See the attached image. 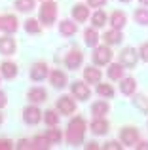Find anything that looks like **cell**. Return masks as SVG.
<instances>
[{
  "mask_svg": "<svg viewBox=\"0 0 148 150\" xmlns=\"http://www.w3.org/2000/svg\"><path fill=\"white\" fill-rule=\"evenodd\" d=\"M110 23H112L114 29H122V27L125 25V13H123V11H114L112 17H110Z\"/></svg>",
  "mask_w": 148,
  "mask_h": 150,
  "instance_id": "cell-22",
  "label": "cell"
},
{
  "mask_svg": "<svg viewBox=\"0 0 148 150\" xmlns=\"http://www.w3.org/2000/svg\"><path fill=\"white\" fill-rule=\"evenodd\" d=\"M104 2H106V0H87V4L91 8H99V6H103Z\"/></svg>",
  "mask_w": 148,
  "mask_h": 150,
  "instance_id": "cell-37",
  "label": "cell"
},
{
  "mask_svg": "<svg viewBox=\"0 0 148 150\" xmlns=\"http://www.w3.org/2000/svg\"><path fill=\"white\" fill-rule=\"evenodd\" d=\"M112 59V51L108 48H104V46H99V48H95V53H93V61L97 63V65H108Z\"/></svg>",
  "mask_w": 148,
  "mask_h": 150,
  "instance_id": "cell-4",
  "label": "cell"
},
{
  "mask_svg": "<svg viewBox=\"0 0 148 150\" xmlns=\"http://www.w3.org/2000/svg\"><path fill=\"white\" fill-rule=\"evenodd\" d=\"M25 122L27 124H30V125H34V124H38V122L42 120V112H40V108H36V106H29V108H25Z\"/></svg>",
  "mask_w": 148,
  "mask_h": 150,
  "instance_id": "cell-8",
  "label": "cell"
},
{
  "mask_svg": "<svg viewBox=\"0 0 148 150\" xmlns=\"http://www.w3.org/2000/svg\"><path fill=\"white\" fill-rule=\"evenodd\" d=\"M139 51H135L133 48H125L120 53V63H122L123 67H135L137 65V61H139Z\"/></svg>",
  "mask_w": 148,
  "mask_h": 150,
  "instance_id": "cell-3",
  "label": "cell"
},
{
  "mask_svg": "<svg viewBox=\"0 0 148 150\" xmlns=\"http://www.w3.org/2000/svg\"><path fill=\"white\" fill-rule=\"evenodd\" d=\"M101 76H103L101 70L95 69V67H87V69L84 70V78H85V82H89V84H99Z\"/></svg>",
  "mask_w": 148,
  "mask_h": 150,
  "instance_id": "cell-13",
  "label": "cell"
},
{
  "mask_svg": "<svg viewBox=\"0 0 148 150\" xmlns=\"http://www.w3.org/2000/svg\"><path fill=\"white\" fill-rule=\"evenodd\" d=\"M91 23L93 27H104V23H106V13L104 11H95L91 17Z\"/></svg>",
  "mask_w": 148,
  "mask_h": 150,
  "instance_id": "cell-26",
  "label": "cell"
},
{
  "mask_svg": "<svg viewBox=\"0 0 148 150\" xmlns=\"http://www.w3.org/2000/svg\"><path fill=\"white\" fill-rule=\"evenodd\" d=\"M135 89H137V82H135L133 78H123V80L120 82V91H122L123 95H131V93H135Z\"/></svg>",
  "mask_w": 148,
  "mask_h": 150,
  "instance_id": "cell-14",
  "label": "cell"
},
{
  "mask_svg": "<svg viewBox=\"0 0 148 150\" xmlns=\"http://www.w3.org/2000/svg\"><path fill=\"white\" fill-rule=\"evenodd\" d=\"M133 105L137 106V108H141L142 112H148V99H146L144 95H137L133 99Z\"/></svg>",
  "mask_w": 148,
  "mask_h": 150,
  "instance_id": "cell-31",
  "label": "cell"
},
{
  "mask_svg": "<svg viewBox=\"0 0 148 150\" xmlns=\"http://www.w3.org/2000/svg\"><path fill=\"white\" fill-rule=\"evenodd\" d=\"M82 51H78V50H74V51H70V53L67 55V59H65V63H67V67L68 69H78V67L82 65Z\"/></svg>",
  "mask_w": 148,
  "mask_h": 150,
  "instance_id": "cell-12",
  "label": "cell"
},
{
  "mask_svg": "<svg viewBox=\"0 0 148 150\" xmlns=\"http://www.w3.org/2000/svg\"><path fill=\"white\" fill-rule=\"evenodd\" d=\"M135 19H137V23H141V25H148V10L146 8H139V10L135 11Z\"/></svg>",
  "mask_w": 148,
  "mask_h": 150,
  "instance_id": "cell-29",
  "label": "cell"
},
{
  "mask_svg": "<svg viewBox=\"0 0 148 150\" xmlns=\"http://www.w3.org/2000/svg\"><path fill=\"white\" fill-rule=\"evenodd\" d=\"M123 76V65L122 63H114L108 67V78L110 80H122Z\"/></svg>",
  "mask_w": 148,
  "mask_h": 150,
  "instance_id": "cell-18",
  "label": "cell"
},
{
  "mask_svg": "<svg viewBox=\"0 0 148 150\" xmlns=\"http://www.w3.org/2000/svg\"><path fill=\"white\" fill-rule=\"evenodd\" d=\"M11 148H13L11 141H8V139H0V150H11Z\"/></svg>",
  "mask_w": 148,
  "mask_h": 150,
  "instance_id": "cell-36",
  "label": "cell"
},
{
  "mask_svg": "<svg viewBox=\"0 0 148 150\" xmlns=\"http://www.w3.org/2000/svg\"><path fill=\"white\" fill-rule=\"evenodd\" d=\"M57 108H59L61 114H72L76 106H74V101L70 99V97L65 95V97H61V99L57 101Z\"/></svg>",
  "mask_w": 148,
  "mask_h": 150,
  "instance_id": "cell-10",
  "label": "cell"
},
{
  "mask_svg": "<svg viewBox=\"0 0 148 150\" xmlns=\"http://www.w3.org/2000/svg\"><path fill=\"white\" fill-rule=\"evenodd\" d=\"M46 97H48V93L42 88H34L29 91V101H32V103H42V101H46Z\"/></svg>",
  "mask_w": 148,
  "mask_h": 150,
  "instance_id": "cell-21",
  "label": "cell"
},
{
  "mask_svg": "<svg viewBox=\"0 0 148 150\" xmlns=\"http://www.w3.org/2000/svg\"><path fill=\"white\" fill-rule=\"evenodd\" d=\"M44 120H46V124H49V125H55L57 122H59V114H55L53 110H48V112L44 114Z\"/></svg>",
  "mask_w": 148,
  "mask_h": 150,
  "instance_id": "cell-34",
  "label": "cell"
},
{
  "mask_svg": "<svg viewBox=\"0 0 148 150\" xmlns=\"http://www.w3.org/2000/svg\"><path fill=\"white\" fill-rule=\"evenodd\" d=\"M85 131V122L84 118H74V120L68 124V133H67V141L68 144H80L82 143V137H84Z\"/></svg>",
  "mask_w": 148,
  "mask_h": 150,
  "instance_id": "cell-1",
  "label": "cell"
},
{
  "mask_svg": "<svg viewBox=\"0 0 148 150\" xmlns=\"http://www.w3.org/2000/svg\"><path fill=\"white\" fill-rule=\"evenodd\" d=\"M46 139L49 141V144H55L61 141V131L59 129H49L48 133H46Z\"/></svg>",
  "mask_w": 148,
  "mask_h": 150,
  "instance_id": "cell-32",
  "label": "cell"
},
{
  "mask_svg": "<svg viewBox=\"0 0 148 150\" xmlns=\"http://www.w3.org/2000/svg\"><path fill=\"white\" fill-rule=\"evenodd\" d=\"M48 146H49V141L46 139V135H44V137H36V139L30 141V148L42 150V148H48Z\"/></svg>",
  "mask_w": 148,
  "mask_h": 150,
  "instance_id": "cell-27",
  "label": "cell"
},
{
  "mask_svg": "<svg viewBox=\"0 0 148 150\" xmlns=\"http://www.w3.org/2000/svg\"><path fill=\"white\" fill-rule=\"evenodd\" d=\"M55 15H57V6L55 2H44L40 8V21L46 23V25H51L55 21Z\"/></svg>",
  "mask_w": 148,
  "mask_h": 150,
  "instance_id": "cell-2",
  "label": "cell"
},
{
  "mask_svg": "<svg viewBox=\"0 0 148 150\" xmlns=\"http://www.w3.org/2000/svg\"><path fill=\"white\" fill-rule=\"evenodd\" d=\"M49 80H51L53 88H65V84H67V76H65V72H61V70H53Z\"/></svg>",
  "mask_w": 148,
  "mask_h": 150,
  "instance_id": "cell-17",
  "label": "cell"
},
{
  "mask_svg": "<svg viewBox=\"0 0 148 150\" xmlns=\"http://www.w3.org/2000/svg\"><path fill=\"white\" fill-rule=\"evenodd\" d=\"M87 148H91V150H95V148H99V146H97V143H89V144H87Z\"/></svg>",
  "mask_w": 148,
  "mask_h": 150,
  "instance_id": "cell-41",
  "label": "cell"
},
{
  "mask_svg": "<svg viewBox=\"0 0 148 150\" xmlns=\"http://www.w3.org/2000/svg\"><path fill=\"white\" fill-rule=\"evenodd\" d=\"M104 148H108V150H120V144L116 143V141H110V143L104 144Z\"/></svg>",
  "mask_w": 148,
  "mask_h": 150,
  "instance_id": "cell-38",
  "label": "cell"
},
{
  "mask_svg": "<svg viewBox=\"0 0 148 150\" xmlns=\"http://www.w3.org/2000/svg\"><path fill=\"white\" fill-rule=\"evenodd\" d=\"M2 74H4V78H8V80H11V78H15L17 76V67L13 65V63H10V61H6V63H2Z\"/></svg>",
  "mask_w": 148,
  "mask_h": 150,
  "instance_id": "cell-19",
  "label": "cell"
},
{
  "mask_svg": "<svg viewBox=\"0 0 148 150\" xmlns=\"http://www.w3.org/2000/svg\"><path fill=\"white\" fill-rule=\"evenodd\" d=\"M120 139H122L123 144H127V146H135V143H137L139 139V133L135 127H123L122 133H120Z\"/></svg>",
  "mask_w": 148,
  "mask_h": 150,
  "instance_id": "cell-5",
  "label": "cell"
},
{
  "mask_svg": "<svg viewBox=\"0 0 148 150\" xmlns=\"http://www.w3.org/2000/svg\"><path fill=\"white\" fill-rule=\"evenodd\" d=\"M97 93H99L101 97H108V99H110V97L114 95V89H112V86H108V84H99Z\"/></svg>",
  "mask_w": 148,
  "mask_h": 150,
  "instance_id": "cell-30",
  "label": "cell"
},
{
  "mask_svg": "<svg viewBox=\"0 0 148 150\" xmlns=\"http://www.w3.org/2000/svg\"><path fill=\"white\" fill-rule=\"evenodd\" d=\"M46 76H48V67H46V63H36V65H32V69H30V78H32L34 82L44 80Z\"/></svg>",
  "mask_w": 148,
  "mask_h": 150,
  "instance_id": "cell-9",
  "label": "cell"
},
{
  "mask_svg": "<svg viewBox=\"0 0 148 150\" xmlns=\"http://www.w3.org/2000/svg\"><path fill=\"white\" fill-rule=\"evenodd\" d=\"M139 148H148V143H142V144H139Z\"/></svg>",
  "mask_w": 148,
  "mask_h": 150,
  "instance_id": "cell-42",
  "label": "cell"
},
{
  "mask_svg": "<svg viewBox=\"0 0 148 150\" xmlns=\"http://www.w3.org/2000/svg\"><path fill=\"white\" fill-rule=\"evenodd\" d=\"M4 105H6V93H4V91H0V108H2Z\"/></svg>",
  "mask_w": 148,
  "mask_h": 150,
  "instance_id": "cell-40",
  "label": "cell"
},
{
  "mask_svg": "<svg viewBox=\"0 0 148 150\" xmlns=\"http://www.w3.org/2000/svg\"><path fill=\"white\" fill-rule=\"evenodd\" d=\"M72 93H74V97H76V99H80V101L89 99V95H91L89 88L84 84V82H74V84H72Z\"/></svg>",
  "mask_w": 148,
  "mask_h": 150,
  "instance_id": "cell-6",
  "label": "cell"
},
{
  "mask_svg": "<svg viewBox=\"0 0 148 150\" xmlns=\"http://www.w3.org/2000/svg\"><path fill=\"white\" fill-rule=\"evenodd\" d=\"M0 124H2V114H0Z\"/></svg>",
  "mask_w": 148,
  "mask_h": 150,
  "instance_id": "cell-44",
  "label": "cell"
},
{
  "mask_svg": "<svg viewBox=\"0 0 148 150\" xmlns=\"http://www.w3.org/2000/svg\"><path fill=\"white\" fill-rule=\"evenodd\" d=\"M15 8L19 11H30L34 8V0H15Z\"/></svg>",
  "mask_w": 148,
  "mask_h": 150,
  "instance_id": "cell-28",
  "label": "cell"
},
{
  "mask_svg": "<svg viewBox=\"0 0 148 150\" xmlns=\"http://www.w3.org/2000/svg\"><path fill=\"white\" fill-rule=\"evenodd\" d=\"M139 53H141V59H142V61H146V63H148V42H146V44H142V46H141V50H139Z\"/></svg>",
  "mask_w": 148,
  "mask_h": 150,
  "instance_id": "cell-35",
  "label": "cell"
},
{
  "mask_svg": "<svg viewBox=\"0 0 148 150\" xmlns=\"http://www.w3.org/2000/svg\"><path fill=\"white\" fill-rule=\"evenodd\" d=\"M122 40H123V36H122V33H120V29L104 33V42H106V44H120Z\"/></svg>",
  "mask_w": 148,
  "mask_h": 150,
  "instance_id": "cell-20",
  "label": "cell"
},
{
  "mask_svg": "<svg viewBox=\"0 0 148 150\" xmlns=\"http://www.w3.org/2000/svg\"><path fill=\"white\" fill-rule=\"evenodd\" d=\"M15 51V40L10 36H2L0 38V53L2 55H11Z\"/></svg>",
  "mask_w": 148,
  "mask_h": 150,
  "instance_id": "cell-11",
  "label": "cell"
},
{
  "mask_svg": "<svg viewBox=\"0 0 148 150\" xmlns=\"http://www.w3.org/2000/svg\"><path fill=\"white\" fill-rule=\"evenodd\" d=\"M141 2H142V4H144V6H148V0H141Z\"/></svg>",
  "mask_w": 148,
  "mask_h": 150,
  "instance_id": "cell-43",
  "label": "cell"
},
{
  "mask_svg": "<svg viewBox=\"0 0 148 150\" xmlns=\"http://www.w3.org/2000/svg\"><path fill=\"white\" fill-rule=\"evenodd\" d=\"M120 2H129V0H120Z\"/></svg>",
  "mask_w": 148,
  "mask_h": 150,
  "instance_id": "cell-45",
  "label": "cell"
},
{
  "mask_svg": "<svg viewBox=\"0 0 148 150\" xmlns=\"http://www.w3.org/2000/svg\"><path fill=\"white\" fill-rule=\"evenodd\" d=\"M84 38H85V44L87 46H97V42H99V34H97V30L95 29H87L84 33Z\"/></svg>",
  "mask_w": 148,
  "mask_h": 150,
  "instance_id": "cell-24",
  "label": "cell"
},
{
  "mask_svg": "<svg viewBox=\"0 0 148 150\" xmlns=\"http://www.w3.org/2000/svg\"><path fill=\"white\" fill-rule=\"evenodd\" d=\"M17 148H21V150H25V148H30V141H19Z\"/></svg>",
  "mask_w": 148,
  "mask_h": 150,
  "instance_id": "cell-39",
  "label": "cell"
},
{
  "mask_svg": "<svg viewBox=\"0 0 148 150\" xmlns=\"http://www.w3.org/2000/svg\"><path fill=\"white\" fill-rule=\"evenodd\" d=\"M91 131L95 133V135H104V133L108 131V122L103 120V118H97V120L91 122Z\"/></svg>",
  "mask_w": 148,
  "mask_h": 150,
  "instance_id": "cell-15",
  "label": "cell"
},
{
  "mask_svg": "<svg viewBox=\"0 0 148 150\" xmlns=\"http://www.w3.org/2000/svg\"><path fill=\"white\" fill-rule=\"evenodd\" d=\"M91 112L95 114L97 118H103L104 114L108 112V105L104 101H99V103H93V106H91Z\"/></svg>",
  "mask_w": 148,
  "mask_h": 150,
  "instance_id": "cell-23",
  "label": "cell"
},
{
  "mask_svg": "<svg viewBox=\"0 0 148 150\" xmlns=\"http://www.w3.org/2000/svg\"><path fill=\"white\" fill-rule=\"evenodd\" d=\"M25 29H27V33H40V25H38V21L36 19H29V21L25 23Z\"/></svg>",
  "mask_w": 148,
  "mask_h": 150,
  "instance_id": "cell-33",
  "label": "cell"
},
{
  "mask_svg": "<svg viewBox=\"0 0 148 150\" xmlns=\"http://www.w3.org/2000/svg\"><path fill=\"white\" fill-rule=\"evenodd\" d=\"M0 30H4V33H15L17 30V19L13 15H2L0 17Z\"/></svg>",
  "mask_w": 148,
  "mask_h": 150,
  "instance_id": "cell-7",
  "label": "cell"
},
{
  "mask_svg": "<svg viewBox=\"0 0 148 150\" xmlns=\"http://www.w3.org/2000/svg\"><path fill=\"white\" fill-rule=\"evenodd\" d=\"M59 30H61V34H63V36H70V34L76 33V25H74L72 21H61Z\"/></svg>",
  "mask_w": 148,
  "mask_h": 150,
  "instance_id": "cell-25",
  "label": "cell"
},
{
  "mask_svg": "<svg viewBox=\"0 0 148 150\" xmlns=\"http://www.w3.org/2000/svg\"><path fill=\"white\" fill-rule=\"evenodd\" d=\"M72 15H74V19L76 21H85L87 19V15H89V8H85L84 4H76V6L72 8Z\"/></svg>",
  "mask_w": 148,
  "mask_h": 150,
  "instance_id": "cell-16",
  "label": "cell"
}]
</instances>
